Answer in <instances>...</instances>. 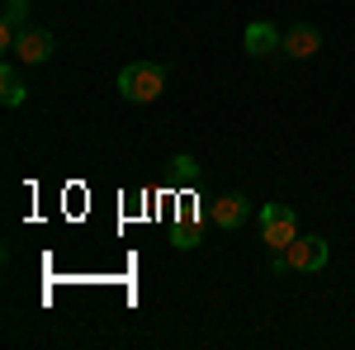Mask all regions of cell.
I'll list each match as a JSON object with an SVG mask.
<instances>
[{"instance_id":"2","label":"cell","mask_w":355,"mask_h":350,"mask_svg":"<svg viewBox=\"0 0 355 350\" xmlns=\"http://www.w3.org/2000/svg\"><path fill=\"white\" fill-rule=\"evenodd\" d=\"M299 237V218L289 204H266L261 209V242L270 251H289V242Z\"/></svg>"},{"instance_id":"11","label":"cell","mask_w":355,"mask_h":350,"mask_svg":"<svg viewBox=\"0 0 355 350\" xmlns=\"http://www.w3.org/2000/svg\"><path fill=\"white\" fill-rule=\"evenodd\" d=\"M171 246H175V251H194V246H204L199 222H194V218H180V222H175V232H171Z\"/></svg>"},{"instance_id":"6","label":"cell","mask_w":355,"mask_h":350,"mask_svg":"<svg viewBox=\"0 0 355 350\" xmlns=\"http://www.w3.org/2000/svg\"><path fill=\"white\" fill-rule=\"evenodd\" d=\"M279 53L294 57V62H308V57L322 53V28L318 24H294L284 28V43H279Z\"/></svg>"},{"instance_id":"9","label":"cell","mask_w":355,"mask_h":350,"mask_svg":"<svg viewBox=\"0 0 355 350\" xmlns=\"http://www.w3.org/2000/svg\"><path fill=\"white\" fill-rule=\"evenodd\" d=\"M24 81H19V71H15V62H5V71H0V105L5 109H19L24 105Z\"/></svg>"},{"instance_id":"8","label":"cell","mask_w":355,"mask_h":350,"mask_svg":"<svg viewBox=\"0 0 355 350\" xmlns=\"http://www.w3.org/2000/svg\"><path fill=\"white\" fill-rule=\"evenodd\" d=\"M24 19H28V0H5V15H0V48H5V53L15 48Z\"/></svg>"},{"instance_id":"10","label":"cell","mask_w":355,"mask_h":350,"mask_svg":"<svg viewBox=\"0 0 355 350\" xmlns=\"http://www.w3.org/2000/svg\"><path fill=\"white\" fill-rule=\"evenodd\" d=\"M166 180H171V185H194V180H199V161L185 157V152L171 157V161H166Z\"/></svg>"},{"instance_id":"7","label":"cell","mask_w":355,"mask_h":350,"mask_svg":"<svg viewBox=\"0 0 355 350\" xmlns=\"http://www.w3.org/2000/svg\"><path fill=\"white\" fill-rule=\"evenodd\" d=\"M279 43H284V33L275 24H266V19H261V24H246V53L251 57H275Z\"/></svg>"},{"instance_id":"4","label":"cell","mask_w":355,"mask_h":350,"mask_svg":"<svg viewBox=\"0 0 355 350\" xmlns=\"http://www.w3.org/2000/svg\"><path fill=\"white\" fill-rule=\"evenodd\" d=\"M284 256H289V270H303V274H313V270H322L327 265V256H331V242L327 237H294V242H289V251H284Z\"/></svg>"},{"instance_id":"1","label":"cell","mask_w":355,"mask_h":350,"mask_svg":"<svg viewBox=\"0 0 355 350\" xmlns=\"http://www.w3.org/2000/svg\"><path fill=\"white\" fill-rule=\"evenodd\" d=\"M162 90H166V67L162 62H133V67L119 71V95H123L128 105H152V100H162Z\"/></svg>"},{"instance_id":"3","label":"cell","mask_w":355,"mask_h":350,"mask_svg":"<svg viewBox=\"0 0 355 350\" xmlns=\"http://www.w3.org/2000/svg\"><path fill=\"white\" fill-rule=\"evenodd\" d=\"M57 53V38H53V28H19V38H15V48H10V57L15 62H24V67H43L48 57Z\"/></svg>"},{"instance_id":"5","label":"cell","mask_w":355,"mask_h":350,"mask_svg":"<svg viewBox=\"0 0 355 350\" xmlns=\"http://www.w3.org/2000/svg\"><path fill=\"white\" fill-rule=\"evenodd\" d=\"M246 218H251V199H246L242 189H227V194H218V199L209 204V222H214V227H223V232L242 227Z\"/></svg>"}]
</instances>
